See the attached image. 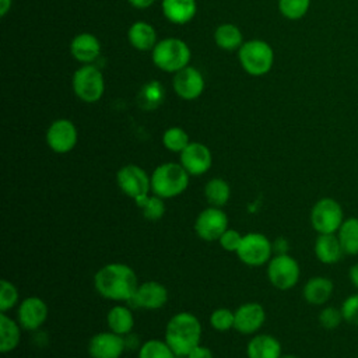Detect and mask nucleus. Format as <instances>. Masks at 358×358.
I'll use <instances>...</instances> for the list:
<instances>
[{"label": "nucleus", "mask_w": 358, "mask_h": 358, "mask_svg": "<svg viewBox=\"0 0 358 358\" xmlns=\"http://www.w3.org/2000/svg\"><path fill=\"white\" fill-rule=\"evenodd\" d=\"M94 285L98 294L106 299L129 302L138 288V281L130 266L124 263H108L95 273Z\"/></svg>", "instance_id": "f257e3e1"}, {"label": "nucleus", "mask_w": 358, "mask_h": 358, "mask_svg": "<svg viewBox=\"0 0 358 358\" xmlns=\"http://www.w3.org/2000/svg\"><path fill=\"white\" fill-rule=\"evenodd\" d=\"M168 301V289L158 281H145L138 284L134 296L129 301L137 308H144L148 310L162 308Z\"/></svg>", "instance_id": "f3484780"}, {"label": "nucleus", "mask_w": 358, "mask_h": 358, "mask_svg": "<svg viewBox=\"0 0 358 358\" xmlns=\"http://www.w3.org/2000/svg\"><path fill=\"white\" fill-rule=\"evenodd\" d=\"M241 67L250 76L259 77L267 74L274 63V50L263 39H250L242 43L238 50Z\"/></svg>", "instance_id": "39448f33"}, {"label": "nucleus", "mask_w": 358, "mask_h": 358, "mask_svg": "<svg viewBox=\"0 0 358 358\" xmlns=\"http://www.w3.org/2000/svg\"><path fill=\"white\" fill-rule=\"evenodd\" d=\"M186 358H214V355L208 347L199 344L186 355Z\"/></svg>", "instance_id": "ea45409f"}, {"label": "nucleus", "mask_w": 358, "mask_h": 358, "mask_svg": "<svg viewBox=\"0 0 358 358\" xmlns=\"http://www.w3.org/2000/svg\"><path fill=\"white\" fill-rule=\"evenodd\" d=\"M348 280L355 288H358V263H354L348 268Z\"/></svg>", "instance_id": "a19ab883"}, {"label": "nucleus", "mask_w": 358, "mask_h": 358, "mask_svg": "<svg viewBox=\"0 0 358 358\" xmlns=\"http://www.w3.org/2000/svg\"><path fill=\"white\" fill-rule=\"evenodd\" d=\"M71 87L74 95L85 102L95 103L98 102L105 92V80L102 71L91 64H83L78 67L71 78Z\"/></svg>", "instance_id": "423d86ee"}, {"label": "nucleus", "mask_w": 358, "mask_h": 358, "mask_svg": "<svg viewBox=\"0 0 358 358\" xmlns=\"http://www.w3.org/2000/svg\"><path fill=\"white\" fill-rule=\"evenodd\" d=\"M18 301V289L8 280L0 281V312L7 313Z\"/></svg>", "instance_id": "f704fd0d"}, {"label": "nucleus", "mask_w": 358, "mask_h": 358, "mask_svg": "<svg viewBox=\"0 0 358 358\" xmlns=\"http://www.w3.org/2000/svg\"><path fill=\"white\" fill-rule=\"evenodd\" d=\"M334 291V284L330 278L323 277V275H316L309 278L303 288H302V295L303 299L310 303V305H324L333 295Z\"/></svg>", "instance_id": "4be33fe9"}, {"label": "nucleus", "mask_w": 358, "mask_h": 358, "mask_svg": "<svg viewBox=\"0 0 358 358\" xmlns=\"http://www.w3.org/2000/svg\"><path fill=\"white\" fill-rule=\"evenodd\" d=\"M127 39L129 43L140 50V52H147L152 50L154 46L157 45V31L155 28L147 22V21H136L129 27L127 31Z\"/></svg>", "instance_id": "5701e85b"}, {"label": "nucleus", "mask_w": 358, "mask_h": 358, "mask_svg": "<svg viewBox=\"0 0 358 358\" xmlns=\"http://www.w3.org/2000/svg\"><path fill=\"white\" fill-rule=\"evenodd\" d=\"M106 323L110 331L126 336L131 331L134 326V316L130 308L123 305H116L112 309H109L106 315Z\"/></svg>", "instance_id": "393cba45"}, {"label": "nucleus", "mask_w": 358, "mask_h": 358, "mask_svg": "<svg viewBox=\"0 0 358 358\" xmlns=\"http://www.w3.org/2000/svg\"><path fill=\"white\" fill-rule=\"evenodd\" d=\"M192 52L189 45L179 38H165L157 42L151 50V59L157 69L165 73H178L189 66Z\"/></svg>", "instance_id": "20e7f679"}, {"label": "nucleus", "mask_w": 358, "mask_h": 358, "mask_svg": "<svg viewBox=\"0 0 358 358\" xmlns=\"http://www.w3.org/2000/svg\"><path fill=\"white\" fill-rule=\"evenodd\" d=\"M126 348L123 336L113 331H101L91 337L88 343V354L92 358H120Z\"/></svg>", "instance_id": "2eb2a0df"}, {"label": "nucleus", "mask_w": 358, "mask_h": 358, "mask_svg": "<svg viewBox=\"0 0 358 358\" xmlns=\"http://www.w3.org/2000/svg\"><path fill=\"white\" fill-rule=\"evenodd\" d=\"M264 320V308L257 302H246L235 310L234 329L241 334H253L263 326Z\"/></svg>", "instance_id": "a211bd4d"}, {"label": "nucleus", "mask_w": 358, "mask_h": 358, "mask_svg": "<svg viewBox=\"0 0 358 358\" xmlns=\"http://www.w3.org/2000/svg\"><path fill=\"white\" fill-rule=\"evenodd\" d=\"M344 220L341 204L331 197L319 199L310 210V225L317 234H337Z\"/></svg>", "instance_id": "0eeeda50"}, {"label": "nucleus", "mask_w": 358, "mask_h": 358, "mask_svg": "<svg viewBox=\"0 0 358 358\" xmlns=\"http://www.w3.org/2000/svg\"><path fill=\"white\" fill-rule=\"evenodd\" d=\"M313 252L316 259L323 264H336L344 256L336 234H319L313 245Z\"/></svg>", "instance_id": "aec40b11"}, {"label": "nucleus", "mask_w": 358, "mask_h": 358, "mask_svg": "<svg viewBox=\"0 0 358 358\" xmlns=\"http://www.w3.org/2000/svg\"><path fill=\"white\" fill-rule=\"evenodd\" d=\"M228 229V217L220 207L204 208L194 221V231L197 236L206 242L218 241Z\"/></svg>", "instance_id": "9b49d317"}, {"label": "nucleus", "mask_w": 358, "mask_h": 358, "mask_svg": "<svg viewBox=\"0 0 358 358\" xmlns=\"http://www.w3.org/2000/svg\"><path fill=\"white\" fill-rule=\"evenodd\" d=\"M140 210L144 215L145 220L148 221H158L164 217L165 214V204H164V199L152 194L148 196L144 203L140 206Z\"/></svg>", "instance_id": "72a5a7b5"}, {"label": "nucleus", "mask_w": 358, "mask_h": 358, "mask_svg": "<svg viewBox=\"0 0 358 358\" xmlns=\"http://www.w3.org/2000/svg\"><path fill=\"white\" fill-rule=\"evenodd\" d=\"M180 165L190 176L206 173L213 165V154L210 148L199 141H190L180 152Z\"/></svg>", "instance_id": "4468645a"}, {"label": "nucleus", "mask_w": 358, "mask_h": 358, "mask_svg": "<svg viewBox=\"0 0 358 358\" xmlns=\"http://www.w3.org/2000/svg\"><path fill=\"white\" fill-rule=\"evenodd\" d=\"M204 196L210 206L222 207L228 203L231 196V187L227 180L221 178L210 179L204 186Z\"/></svg>", "instance_id": "c756f323"}, {"label": "nucleus", "mask_w": 358, "mask_h": 358, "mask_svg": "<svg viewBox=\"0 0 358 358\" xmlns=\"http://www.w3.org/2000/svg\"><path fill=\"white\" fill-rule=\"evenodd\" d=\"M281 358H298L296 355H291V354H287V355H281Z\"/></svg>", "instance_id": "a18cd8bd"}, {"label": "nucleus", "mask_w": 358, "mask_h": 358, "mask_svg": "<svg viewBox=\"0 0 358 358\" xmlns=\"http://www.w3.org/2000/svg\"><path fill=\"white\" fill-rule=\"evenodd\" d=\"M119 189L133 200L147 196L151 190V176L138 165H124L116 173Z\"/></svg>", "instance_id": "9d476101"}, {"label": "nucleus", "mask_w": 358, "mask_h": 358, "mask_svg": "<svg viewBox=\"0 0 358 358\" xmlns=\"http://www.w3.org/2000/svg\"><path fill=\"white\" fill-rule=\"evenodd\" d=\"M214 42L222 50H239L243 43V36L236 25L231 22H224L215 28Z\"/></svg>", "instance_id": "a878e982"}, {"label": "nucleus", "mask_w": 358, "mask_h": 358, "mask_svg": "<svg viewBox=\"0 0 358 358\" xmlns=\"http://www.w3.org/2000/svg\"><path fill=\"white\" fill-rule=\"evenodd\" d=\"M190 143L189 134L178 126H172L169 129H166L162 134V144L166 150L172 151V152H182Z\"/></svg>", "instance_id": "7c9ffc66"}, {"label": "nucleus", "mask_w": 358, "mask_h": 358, "mask_svg": "<svg viewBox=\"0 0 358 358\" xmlns=\"http://www.w3.org/2000/svg\"><path fill=\"white\" fill-rule=\"evenodd\" d=\"M235 312L228 308H218L210 315V324L217 331H227L234 327Z\"/></svg>", "instance_id": "c9c22d12"}, {"label": "nucleus", "mask_w": 358, "mask_h": 358, "mask_svg": "<svg viewBox=\"0 0 358 358\" xmlns=\"http://www.w3.org/2000/svg\"><path fill=\"white\" fill-rule=\"evenodd\" d=\"M273 253L271 241L259 232H249L243 235L236 255L242 263L246 266L257 267L270 262Z\"/></svg>", "instance_id": "1a4fd4ad"}, {"label": "nucleus", "mask_w": 358, "mask_h": 358, "mask_svg": "<svg viewBox=\"0 0 358 358\" xmlns=\"http://www.w3.org/2000/svg\"><path fill=\"white\" fill-rule=\"evenodd\" d=\"M310 0H278V10L282 17L291 21L301 20L306 15Z\"/></svg>", "instance_id": "473e14b6"}, {"label": "nucleus", "mask_w": 358, "mask_h": 358, "mask_svg": "<svg viewBox=\"0 0 358 358\" xmlns=\"http://www.w3.org/2000/svg\"><path fill=\"white\" fill-rule=\"evenodd\" d=\"M201 324L190 312H179L173 315L165 327V341L175 355L186 357L196 345L200 344Z\"/></svg>", "instance_id": "f03ea898"}, {"label": "nucleus", "mask_w": 358, "mask_h": 358, "mask_svg": "<svg viewBox=\"0 0 358 358\" xmlns=\"http://www.w3.org/2000/svg\"><path fill=\"white\" fill-rule=\"evenodd\" d=\"M204 85V77L196 67L187 66L173 74L172 88L175 94L185 101L197 99L203 94Z\"/></svg>", "instance_id": "ddd939ff"}, {"label": "nucleus", "mask_w": 358, "mask_h": 358, "mask_svg": "<svg viewBox=\"0 0 358 358\" xmlns=\"http://www.w3.org/2000/svg\"><path fill=\"white\" fill-rule=\"evenodd\" d=\"M341 313L345 323L358 326V292L348 295L341 303Z\"/></svg>", "instance_id": "4c0bfd02"}, {"label": "nucleus", "mask_w": 358, "mask_h": 358, "mask_svg": "<svg viewBox=\"0 0 358 358\" xmlns=\"http://www.w3.org/2000/svg\"><path fill=\"white\" fill-rule=\"evenodd\" d=\"M161 10L169 22L183 25L194 18L197 4L196 0H162Z\"/></svg>", "instance_id": "412c9836"}, {"label": "nucleus", "mask_w": 358, "mask_h": 358, "mask_svg": "<svg viewBox=\"0 0 358 358\" xmlns=\"http://www.w3.org/2000/svg\"><path fill=\"white\" fill-rule=\"evenodd\" d=\"M48 317V305L39 296H27L18 306L17 322L25 330L39 329Z\"/></svg>", "instance_id": "dca6fc26"}, {"label": "nucleus", "mask_w": 358, "mask_h": 358, "mask_svg": "<svg viewBox=\"0 0 358 358\" xmlns=\"http://www.w3.org/2000/svg\"><path fill=\"white\" fill-rule=\"evenodd\" d=\"M277 250V255H280V253H287V250H288V242L285 241V239H282V238H278L277 241H275V243H273V250Z\"/></svg>", "instance_id": "79ce46f5"}, {"label": "nucleus", "mask_w": 358, "mask_h": 358, "mask_svg": "<svg viewBox=\"0 0 358 358\" xmlns=\"http://www.w3.org/2000/svg\"><path fill=\"white\" fill-rule=\"evenodd\" d=\"M165 98V90L159 81L151 80L143 85L138 92L137 102L145 110H152L158 108Z\"/></svg>", "instance_id": "c85d7f7f"}, {"label": "nucleus", "mask_w": 358, "mask_h": 358, "mask_svg": "<svg viewBox=\"0 0 358 358\" xmlns=\"http://www.w3.org/2000/svg\"><path fill=\"white\" fill-rule=\"evenodd\" d=\"M299 264L296 259L288 253H280L270 259L267 266V277L274 288L281 291L291 289L299 281Z\"/></svg>", "instance_id": "6e6552de"}, {"label": "nucleus", "mask_w": 358, "mask_h": 358, "mask_svg": "<svg viewBox=\"0 0 358 358\" xmlns=\"http://www.w3.org/2000/svg\"><path fill=\"white\" fill-rule=\"evenodd\" d=\"M77 141V127L69 119H56L46 130V144L56 154L70 152L76 147Z\"/></svg>", "instance_id": "f8f14e48"}, {"label": "nucleus", "mask_w": 358, "mask_h": 358, "mask_svg": "<svg viewBox=\"0 0 358 358\" xmlns=\"http://www.w3.org/2000/svg\"><path fill=\"white\" fill-rule=\"evenodd\" d=\"M175 352L165 340L151 338L141 344L138 358H175Z\"/></svg>", "instance_id": "2f4dec72"}, {"label": "nucleus", "mask_w": 358, "mask_h": 358, "mask_svg": "<svg viewBox=\"0 0 358 358\" xmlns=\"http://www.w3.org/2000/svg\"><path fill=\"white\" fill-rule=\"evenodd\" d=\"M248 358H281V344L270 334H257L246 345Z\"/></svg>", "instance_id": "b1692460"}, {"label": "nucleus", "mask_w": 358, "mask_h": 358, "mask_svg": "<svg viewBox=\"0 0 358 358\" xmlns=\"http://www.w3.org/2000/svg\"><path fill=\"white\" fill-rule=\"evenodd\" d=\"M70 53L77 62L91 64L101 55V42L94 34L81 32L71 39Z\"/></svg>", "instance_id": "6ab92c4d"}, {"label": "nucleus", "mask_w": 358, "mask_h": 358, "mask_svg": "<svg viewBox=\"0 0 358 358\" xmlns=\"http://www.w3.org/2000/svg\"><path fill=\"white\" fill-rule=\"evenodd\" d=\"M337 238L344 250V255H358V217H348L343 221L337 231Z\"/></svg>", "instance_id": "cd10ccee"}, {"label": "nucleus", "mask_w": 358, "mask_h": 358, "mask_svg": "<svg viewBox=\"0 0 358 358\" xmlns=\"http://www.w3.org/2000/svg\"><path fill=\"white\" fill-rule=\"evenodd\" d=\"M13 4V0H0V15L6 17L7 13L10 11Z\"/></svg>", "instance_id": "c03bdc74"}, {"label": "nucleus", "mask_w": 358, "mask_h": 358, "mask_svg": "<svg viewBox=\"0 0 358 358\" xmlns=\"http://www.w3.org/2000/svg\"><path fill=\"white\" fill-rule=\"evenodd\" d=\"M189 176L180 164L164 162L151 173V192L161 199H173L186 190Z\"/></svg>", "instance_id": "7ed1b4c3"}, {"label": "nucleus", "mask_w": 358, "mask_h": 358, "mask_svg": "<svg viewBox=\"0 0 358 358\" xmlns=\"http://www.w3.org/2000/svg\"><path fill=\"white\" fill-rule=\"evenodd\" d=\"M243 235H241L236 229H231L228 228L218 239V243L222 249H225L227 252H236L241 246Z\"/></svg>", "instance_id": "58836bf2"}, {"label": "nucleus", "mask_w": 358, "mask_h": 358, "mask_svg": "<svg viewBox=\"0 0 358 358\" xmlns=\"http://www.w3.org/2000/svg\"><path fill=\"white\" fill-rule=\"evenodd\" d=\"M134 8H148L155 3V0H127Z\"/></svg>", "instance_id": "37998d69"}, {"label": "nucleus", "mask_w": 358, "mask_h": 358, "mask_svg": "<svg viewBox=\"0 0 358 358\" xmlns=\"http://www.w3.org/2000/svg\"><path fill=\"white\" fill-rule=\"evenodd\" d=\"M21 338V326L13 320L7 313L0 312V351L10 352L18 344Z\"/></svg>", "instance_id": "bb28decb"}, {"label": "nucleus", "mask_w": 358, "mask_h": 358, "mask_svg": "<svg viewBox=\"0 0 358 358\" xmlns=\"http://www.w3.org/2000/svg\"><path fill=\"white\" fill-rule=\"evenodd\" d=\"M317 319H319L320 326L326 330H334L341 324V322H344L341 309L336 308V306H324L319 312Z\"/></svg>", "instance_id": "e433bc0d"}]
</instances>
